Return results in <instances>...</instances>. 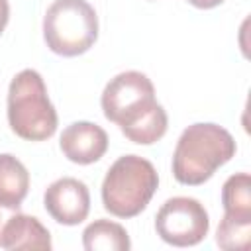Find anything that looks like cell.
<instances>
[{"mask_svg":"<svg viewBox=\"0 0 251 251\" xmlns=\"http://www.w3.org/2000/svg\"><path fill=\"white\" fill-rule=\"evenodd\" d=\"M59 145L69 161L90 165L104 157L108 149V133L92 122H75L63 129Z\"/></svg>","mask_w":251,"mask_h":251,"instance_id":"obj_8","label":"cell"},{"mask_svg":"<svg viewBox=\"0 0 251 251\" xmlns=\"http://www.w3.org/2000/svg\"><path fill=\"white\" fill-rule=\"evenodd\" d=\"M222 204L226 216L251 220V176L249 173L231 175L222 186Z\"/></svg>","mask_w":251,"mask_h":251,"instance_id":"obj_12","label":"cell"},{"mask_svg":"<svg viewBox=\"0 0 251 251\" xmlns=\"http://www.w3.org/2000/svg\"><path fill=\"white\" fill-rule=\"evenodd\" d=\"M8 20H10V4L8 0H0V33L4 31Z\"/></svg>","mask_w":251,"mask_h":251,"instance_id":"obj_15","label":"cell"},{"mask_svg":"<svg viewBox=\"0 0 251 251\" xmlns=\"http://www.w3.org/2000/svg\"><path fill=\"white\" fill-rule=\"evenodd\" d=\"M157 235L175 247H190L200 243L210 229L206 208L188 196L169 198L155 216Z\"/></svg>","mask_w":251,"mask_h":251,"instance_id":"obj_6","label":"cell"},{"mask_svg":"<svg viewBox=\"0 0 251 251\" xmlns=\"http://www.w3.org/2000/svg\"><path fill=\"white\" fill-rule=\"evenodd\" d=\"M43 204L47 214L55 222L63 226H76L88 216L90 192L82 180L63 176L47 186L43 194Z\"/></svg>","mask_w":251,"mask_h":251,"instance_id":"obj_7","label":"cell"},{"mask_svg":"<svg viewBox=\"0 0 251 251\" xmlns=\"http://www.w3.org/2000/svg\"><path fill=\"white\" fill-rule=\"evenodd\" d=\"M0 247L8 251L16 249H51L49 229L35 218L22 214L20 208L12 210V214L4 220L0 227Z\"/></svg>","mask_w":251,"mask_h":251,"instance_id":"obj_9","label":"cell"},{"mask_svg":"<svg viewBox=\"0 0 251 251\" xmlns=\"http://www.w3.org/2000/svg\"><path fill=\"white\" fill-rule=\"evenodd\" d=\"M43 37L57 55H82L98 37V16L86 0H55L43 18Z\"/></svg>","mask_w":251,"mask_h":251,"instance_id":"obj_4","label":"cell"},{"mask_svg":"<svg viewBox=\"0 0 251 251\" xmlns=\"http://www.w3.org/2000/svg\"><path fill=\"white\" fill-rule=\"evenodd\" d=\"M235 155L231 133L210 122L188 126L173 153V175L180 184H204L222 165Z\"/></svg>","mask_w":251,"mask_h":251,"instance_id":"obj_1","label":"cell"},{"mask_svg":"<svg viewBox=\"0 0 251 251\" xmlns=\"http://www.w3.org/2000/svg\"><path fill=\"white\" fill-rule=\"evenodd\" d=\"M82 245L86 251H127L131 241L124 226L110 220H96L82 231Z\"/></svg>","mask_w":251,"mask_h":251,"instance_id":"obj_11","label":"cell"},{"mask_svg":"<svg viewBox=\"0 0 251 251\" xmlns=\"http://www.w3.org/2000/svg\"><path fill=\"white\" fill-rule=\"evenodd\" d=\"M104 116L118 124L120 129L137 122L155 104V86L139 71H126L116 75L102 92Z\"/></svg>","mask_w":251,"mask_h":251,"instance_id":"obj_5","label":"cell"},{"mask_svg":"<svg viewBox=\"0 0 251 251\" xmlns=\"http://www.w3.org/2000/svg\"><path fill=\"white\" fill-rule=\"evenodd\" d=\"M249 239H251V220H237L224 214L216 231L218 247L226 251H245L249 247Z\"/></svg>","mask_w":251,"mask_h":251,"instance_id":"obj_14","label":"cell"},{"mask_svg":"<svg viewBox=\"0 0 251 251\" xmlns=\"http://www.w3.org/2000/svg\"><path fill=\"white\" fill-rule=\"evenodd\" d=\"M186 2H190L192 6H196V8H202V10H210V8H216V6H220L224 0H186Z\"/></svg>","mask_w":251,"mask_h":251,"instance_id":"obj_16","label":"cell"},{"mask_svg":"<svg viewBox=\"0 0 251 251\" xmlns=\"http://www.w3.org/2000/svg\"><path fill=\"white\" fill-rule=\"evenodd\" d=\"M159 186L155 167L139 155L120 157L106 173L102 182V204L118 218L141 214Z\"/></svg>","mask_w":251,"mask_h":251,"instance_id":"obj_3","label":"cell"},{"mask_svg":"<svg viewBox=\"0 0 251 251\" xmlns=\"http://www.w3.org/2000/svg\"><path fill=\"white\" fill-rule=\"evenodd\" d=\"M29 190V173L20 159L0 153V204L20 208Z\"/></svg>","mask_w":251,"mask_h":251,"instance_id":"obj_10","label":"cell"},{"mask_svg":"<svg viewBox=\"0 0 251 251\" xmlns=\"http://www.w3.org/2000/svg\"><path fill=\"white\" fill-rule=\"evenodd\" d=\"M8 124L16 135L27 141H43L55 133L57 112L37 71L24 69L12 78L8 88Z\"/></svg>","mask_w":251,"mask_h":251,"instance_id":"obj_2","label":"cell"},{"mask_svg":"<svg viewBox=\"0 0 251 251\" xmlns=\"http://www.w3.org/2000/svg\"><path fill=\"white\" fill-rule=\"evenodd\" d=\"M167 126H169V118H167V112L163 110V106L157 102L147 114H143L137 122L122 127V133L133 141V143H139V145H151L155 141H159L165 131H167Z\"/></svg>","mask_w":251,"mask_h":251,"instance_id":"obj_13","label":"cell"}]
</instances>
